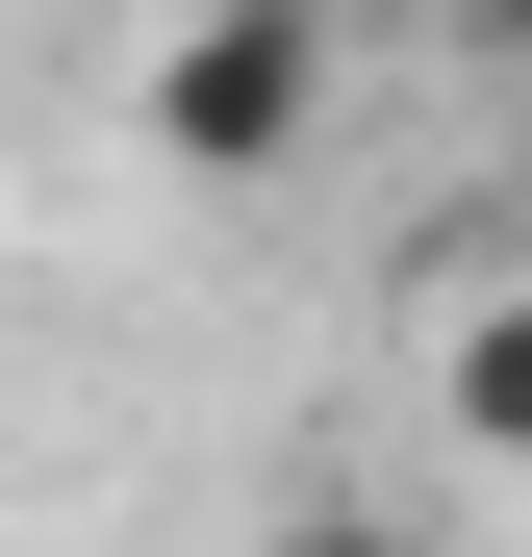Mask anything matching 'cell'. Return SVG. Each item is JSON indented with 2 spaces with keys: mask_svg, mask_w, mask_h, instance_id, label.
I'll use <instances>...</instances> for the list:
<instances>
[{
  "mask_svg": "<svg viewBox=\"0 0 532 557\" xmlns=\"http://www.w3.org/2000/svg\"><path fill=\"white\" fill-rule=\"evenodd\" d=\"M431 431H457L482 482H532V278H482V305L431 330Z\"/></svg>",
  "mask_w": 532,
  "mask_h": 557,
  "instance_id": "obj_2",
  "label": "cell"
},
{
  "mask_svg": "<svg viewBox=\"0 0 532 557\" xmlns=\"http://www.w3.org/2000/svg\"><path fill=\"white\" fill-rule=\"evenodd\" d=\"M253 557H431V532H406V507H355V482H305V507L253 532Z\"/></svg>",
  "mask_w": 532,
  "mask_h": 557,
  "instance_id": "obj_3",
  "label": "cell"
},
{
  "mask_svg": "<svg viewBox=\"0 0 532 557\" xmlns=\"http://www.w3.org/2000/svg\"><path fill=\"white\" fill-rule=\"evenodd\" d=\"M305 127H330V26H305V0H177V26H152V152L280 177Z\"/></svg>",
  "mask_w": 532,
  "mask_h": 557,
  "instance_id": "obj_1",
  "label": "cell"
},
{
  "mask_svg": "<svg viewBox=\"0 0 532 557\" xmlns=\"http://www.w3.org/2000/svg\"><path fill=\"white\" fill-rule=\"evenodd\" d=\"M457 26H482V51H507V76H532V0H457Z\"/></svg>",
  "mask_w": 532,
  "mask_h": 557,
  "instance_id": "obj_4",
  "label": "cell"
}]
</instances>
